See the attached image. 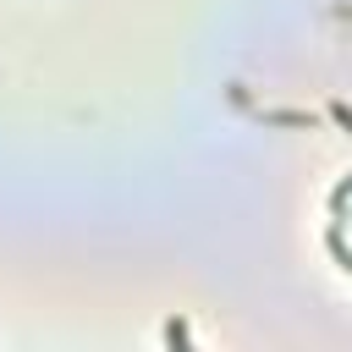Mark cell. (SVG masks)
I'll use <instances>...</instances> for the list:
<instances>
[{
  "mask_svg": "<svg viewBox=\"0 0 352 352\" xmlns=\"http://www.w3.org/2000/svg\"><path fill=\"white\" fill-rule=\"evenodd\" d=\"M324 248H330V253H336V264H341V270L352 275V248H346V236H341V226H330V236H324Z\"/></svg>",
  "mask_w": 352,
  "mask_h": 352,
  "instance_id": "6da1fadb",
  "label": "cell"
},
{
  "mask_svg": "<svg viewBox=\"0 0 352 352\" xmlns=\"http://www.w3.org/2000/svg\"><path fill=\"white\" fill-rule=\"evenodd\" d=\"M165 341H170V346L182 352V346L192 341V330H187V319H170V324H165Z\"/></svg>",
  "mask_w": 352,
  "mask_h": 352,
  "instance_id": "7a4b0ae2",
  "label": "cell"
},
{
  "mask_svg": "<svg viewBox=\"0 0 352 352\" xmlns=\"http://www.w3.org/2000/svg\"><path fill=\"white\" fill-rule=\"evenodd\" d=\"M346 198H352V176H341V182H336V192H330V209H341Z\"/></svg>",
  "mask_w": 352,
  "mask_h": 352,
  "instance_id": "3957f363",
  "label": "cell"
},
{
  "mask_svg": "<svg viewBox=\"0 0 352 352\" xmlns=\"http://www.w3.org/2000/svg\"><path fill=\"white\" fill-rule=\"evenodd\" d=\"M330 121H341V126L352 132V104H341V99H336V104H330Z\"/></svg>",
  "mask_w": 352,
  "mask_h": 352,
  "instance_id": "277c9868",
  "label": "cell"
}]
</instances>
